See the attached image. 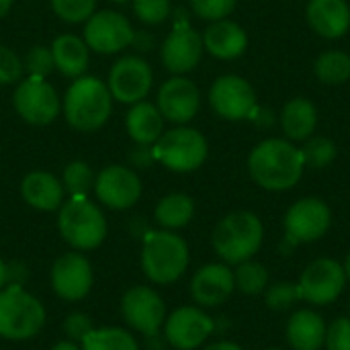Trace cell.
Wrapping results in <instances>:
<instances>
[{"mask_svg":"<svg viewBox=\"0 0 350 350\" xmlns=\"http://www.w3.org/2000/svg\"><path fill=\"white\" fill-rule=\"evenodd\" d=\"M43 324L45 308L37 297L16 283L0 289V338L14 342L29 340L41 332Z\"/></svg>","mask_w":350,"mask_h":350,"instance_id":"8992f818","label":"cell"},{"mask_svg":"<svg viewBox=\"0 0 350 350\" xmlns=\"http://www.w3.org/2000/svg\"><path fill=\"white\" fill-rule=\"evenodd\" d=\"M25 68L23 59L6 45H0V86H8L21 80Z\"/></svg>","mask_w":350,"mask_h":350,"instance_id":"f35d334b","label":"cell"},{"mask_svg":"<svg viewBox=\"0 0 350 350\" xmlns=\"http://www.w3.org/2000/svg\"><path fill=\"white\" fill-rule=\"evenodd\" d=\"M342 267H345V275H347V281L350 283V252L347 254V260L342 262Z\"/></svg>","mask_w":350,"mask_h":350,"instance_id":"7dc6e473","label":"cell"},{"mask_svg":"<svg viewBox=\"0 0 350 350\" xmlns=\"http://www.w3.org/2000/svg\"><path fill=\"white\" fill-rule=\"evenodd\" d=\"M236 291L234 269L226 262H209L191 279V297L199 308H217Z\"/></svg>","mask_w":350,"mask_h":350,"instance_id":"ffe728a7","label":"cell"},{"mask_svg":"<svg viewBox=\"0 0 350 350\" xmlns=\"http://www.w3.org/2000/svg\"><path fill=\"white\" fill-rule=\"evenodd\" d=\"M262 350H283V349H277V347H271V349H262Z\"/></svg>","mask_w":350,"mask_h":350,"instance_id":"c3c4849f","label":"cell"},{"mask_svg":"<svg viewBox=\"0 0 350 350\" xmlns=\"http://www.w3.org/2000/svg\"><path fill=\"white\" fill-rule=\"evenodd\" d=\"M347 283L349 281L342 262H338L336 258L322 256L304 269L297 287H299L301 301L314 308H324L334 304L342 295Z\"/></svg>","mask_w":350,"mask_h":350,"instance_id":"30bf717a","label":"cell"},{"mask_svg":"<svg viewBox=\"0 0 350 350\" xmlns=\"http://www.w3.org/2000/svg\"><path fill=\"white\" fill-rule=\"evenodd\" d=\"M154 82V72L150 64L139 55H123L109 70L107 86L113 100L123 105H135L144 100Z\"/></svg>","mask_w":350,"mask_h":350,"instance_id":"7c38bea8","label":"cell"},{"mask_svg":"<svg viewBox=\"0 0 350 350\" xmlns=\"http://www.w3.org/2000/svg\"><path fill=\"white\" fill-rule=\"evenodd\" d=\"M51 55H53L55 70L68 78L84 76L88 62H90V49H88L86 41L72 33H64L53 39Z\"/></svg>","mask_w":350,"mask_h":350,"instance_id":"d4e9b609","label":"cell"},{"mask_svg":"<svg viewBox=\"0 0 350 350\" xmlns=\"http://www.w3.org/2000/svg\"><path fill=\"white\" fill-rule=\"evenodd\" d=\"M82 350H139L137 340L131 332L123 328H94L90 330L82 342Z\"/></svg>","mask_w":350,"mask_h":350,"instance_id":"f1b7e54d","label":"cell"},{"mask_svg":"<svg viewBox=\"0 0 350 350\" xmlns=\"http://www.w3.org/2000/svg\"><path fill=\"white\" fill-rule=\"evenodd\" d=\"M156 107L160 109L164 121L185 125L197 115L201 107V92L193 80L185 76H172L160 86Z\"/></svg>","mask_w":350,"mask_h":350,"instance_id":"d6986e66","label":"cell"},{"mask_svg":"<svg viewBox=\"0 0 350 350\" xmlns=\"http://www.w3.org/2000/svg\"><path fill=\"white\" fill-rule=\"evenodd\" d=\"M207 152L209 146L205 135L185 125L164 131L154 144L156 162H160L172 172H193L201 168L207 160Z\"/></svg>","mask_w":350,"mask_h":350,"instance_id":"52a82bcc","label":"cell"},{"mask_svg":"<svg viewBox=\"0 0 350 350\" xmlns=\"http://www.w3.org/2000/svg\"><path fill=\"white\" fill-rule=\"evenodd\" d=\"M96 174L84 160L70 162L62 172V185L70 197H88L90 191H94Z\"/></svg>","mask_w":350,"mask_h":350,"instance_id":"1f68e13d","label":"cell"},{"mask_svg":"<svg viewBox=\"0 0 350 350\" xmlns=\"http://www.w3.org/2000/svg\"><path fill=\"white\" fill-rule=\"evenodd\" d=\"M203 47L217 59H236L248 47L246 31L228 18L213 21L203 35Z\"/></svg>","mask_w":350,"mask_h":350,"instance_id":"603a6c76","label":"cell"},{"mask_svg":"<svg viewBox=\"0 0 350 350\" xmlns=\"http://www.w3.org/2000/svg\"><path fill=\"white\" fill-rule=\"evenodd\" d=\"M57 230L78 252L98 248L107 238V219L88 197H70L57 209Z\"/></svg>","mask_w":350,"mask_h":350,"instance_id":"5b68a950","label":"cell"},{"mask_svg":"<svg viewBox=\"0 0 350 350\" xmlns=\"http://www.w3.org/2000/svg\"><path fill=\"white\" fill-rule=\"evenodd\" d=\"M234 283L240 293L256 297V295H262L267 291V287L271 285V275L262 262H256L254 258H250V260L236 265Z\"/></svg>","mask_w":350,"mask_h":350,"instance_id":"f546056e","label":"cell"},{"mask_svg":"<svg viewBox=\"0 0 350 350\" xmlns=\"http://www.w3.org/2000/svg\"><path fill=\"white\" fill-rule=\"evenodd\" d=\"M349 318H350V299H349Z\"/></svg>","mask_w":350,"mask_h":350,"instance_id":"f907efd6","label":"cell"},{"mask_svg":"<svg viewBox=\"0 0 350 350\" xmlns=\"http://www.w3.org/2000/svg\"><path fill=\"white\" fill-rule=\"evenodd\" d=\"M51 350H82L78 347V342H72V340H62V342H57L55 347Z\"/></svg>","mask_w":350,"mask_h":350,"instance_id":"f6af8a7d","label":"cell"},{"mask_svg":"<svg viewBox=\"0 0 350 350\" xmlns=\"http://www.w3.org/2000/svg\"><path fill=\"white\" fill-rule=\"evenodd\" d=\"M203 350H244L240 345L232 342V340H219V342H213L209 347H205Z\"/></svg>","mask_w":350,"mask_h":350,"instance_id":"7bdbcfd3","label":"cell"},{"mask_svg":"<svg viewBox=\"0 0 350 350\" xmlns=\"http://www.w3.org/2000/svg\"><path fill=\"white\" fill-rule=\"evenodd\" d=\"M21 195L27 205L39 211H57L64 203L66 189L62 185V178H57L51 172L35 170L29 172L21 183Z\"/></svg>","mask_w":350,"mask_h":350,"instance_id":"7402d4cb","label":"cell"},{"mask_svg":"<svg viewBox=\"0 0 350 350\" xmlns=\"http://www.w3.org/2000/svg\"><path fill=\"white\" fill-rule=\"evenodd\" d=\"M121 314L131 330L148 338L156 336L162 330L168 316L166 304L160 297V293L146 285H137L125 291L121 299Z\"/></svg>","mask_w":350,"mask_h":350,"instance_id":"4fadbf2b","label":"cell"},{"mask_svg":"<svg viewBox=\"0 0 350 350\" xmlns=\"http://www.w3.org/2000/svg\"><path fill=\"white\" fill-rule=\"evenodd\" d=\"M12 105L16 115L25 123L35 127L53 123L62 113V98L47 82V78L27 76L25 80H21L14 88Z\"/></svg>","mask_w":350,"mask_h":350,"instance_id":"ba28073f","label":"cell"},{"mask_svg":"<svg viewBox=\"0 0 350 350\" xmlns=\"http://www.w3.org/2000/svg\"><path fill=\"white\" fill-rule=\"evenodd\" d=\"M55 16L64 23H86L96 12V0H49Z\"/></svg>","mask_w":350,"mask_h":350,"instance_id":"836d02e7","label":"cell"},{"mask_svg":"<svg viewBox=\"0 0 350 350\" xmlns=\"http://www.w3.org/2000/svg\"><path fill=\"white\" fill-rule=\"evenodd\" d=\"M299 150H301L306 166H312V168H326L336 158V144L328 137H312Z\"/></svg>","mask_w":350,"mask_h":350,"instance_id":"e575fe53","label":"cell"},{"mask_svg":"<svg viewBox=\"0 0 350 350\" xmlns=\"http://www.w3.org/2000/svg\"><path fill=\"white\" fill-rule=\"evenodd\" d=\"M12 4H14V0H0V18L10 12Z\"/></svg>","mask_w":350,"mask_h":350,"instance_id":"bcb514c9","label":"cell"},{"mask_svg":"<svg viewBox=\"0 0 350 350\" xmlns=\"http://www.w3.org/2000/svg\"><path fill=\"white\" fill-rule=\"evenodd\" d=\"M49 281H51L53 293L59 299H64V301H80L92 289V283H94L92 265L78 250L66 252L59 258H55V262L51 265Z\"/></svg>","mask_w":350,"mask_h":350,"instance_id":"ac0fdd59","label":"cell"},{"mask_svg":"<svg viewBox=\"0 0 350 350\" xmlns=\"http://www.w3.org/2000/svg\"><path fill=\"white\" fill-rule=\"evenodd\" d=\"M23 68H25L27 76L47 78L55 70L53 55H51V47H47V45H33L27 51L25 59H23Z\"/></svg>","mask_w":350,"mask_h":350,"instance_id":"d590c367","label":"cell"},{"mask_svg":"<svg viewBox=\"0 0 350 350\" xmlns=\"http://www.w3.org/2000/svg\"><path fill=\"white\" fill-rule=\"evenodd\" d=\"M6 285H10V269H8V265L0 258V289H4Z\"/></svg>","mask_w":350,"mask_h":350,"instance_id":"ee69618b","label":"cell"},{"mask_svg":"<svg viewBox=\"0 0 350 350\" xmlns=\"http://www.w3.org/2000/svg\"><path fill=\"white\" fill-rule=\"evenodd\" d=\"M191 262L189 244L170 230H156L146 234L142 246V271L156 285H170L178 281Z\"/></svg>","mask_w":350,"mask_h":350,"instance_id":"277c9868","label":"cell"},{"mask_svg":"<svg viewBox=\"0 0 350 350\" xmlns=\"http://www.w3.org/2000/svg\"><path fill=\"white\" fill-rule=\"evenodd\" d=\"M113 2H119L121 4V2H127V0H113Z\"/></svg>","mask_w":350,"mask_h":350,"instance_id":"681fc988","label":"cell"},{"mask_svg":"<svg viewBox=\"0 0 350 350\" xmlns=\"http://www.w3.org/2000/svg\"><path fill=\"white\" fill-rule=\"evenodd\" d=\"M88 49L113 55L127 49L135 41V31L131 21L117 10H96L84 23V37Z\"/></svg>","mask_w":350,"mask_h":350,"instance_id":"8fae6325","label":"cell"},{"mask_svg":"<svg viewBox=\"0 0 350 350\" xmlns=\"http://www.w3.org/2000/svg\"><path fill=\"white\" fill-rule=\"evenodd\" d=\"M314 72L324 84H345L350 80V55L338 49L324 51L316 59Z\"/></svg>","mask_w":350,"mask_h":350,"instance_id":"4dcf8cb0","label":"cell"},{"mask_svg":"<svg viewBox=\"0 0 350 350\" xmlns=\"http://www.w3.org/2000/svg\"><path fill=\"white\" fill-rule=\"evenodd\" d=\"M265 228L258 215L252 211H234L226 215L211 234V246L221 262L236 267L254 258L260 250Z\"/></svg>","mask_w":350,"mask_h":350,"instance_id":"3957f363","label":"cell"},{"mask_svg":"<svg viewBox=\"0 0 350 350\" xmlns=\"http://www.w3.org/2000/svg\"><path fill=\"white\" fill-rule=\"evenodd\" d=\"M125 129L135 144L154 146L164 133V117L156 105L139 100L129 107L125 115Z\"/></svg>","mask_w":350,"mask_h":350,"instance_id":"484cf974","label":"cell"},{"mask_svg":"<svg viewBox=\"0 0 350 350\" xmlns=\"http://www.w3.org/2000/svg\"><path fill=\"white\" fill-rule=\"evenodd\" d=\"M94 195L109 209L125 211L142 197V180L131 166L111 164L96 174Z\"/></svg>","mask_w":350,"mask_h":350,"instance_id":"e0dca14e","label":"cell"},{"mask_svg":"<svg viewBox=\"0 0 350 350\" xmlns=\"http://www.w3.org/2000/svg\"><path fill=\"white\" fill-rule=\"evenodd\" d=\"M211 109L228 121H242L256 111V92L248 80L236 74L219 76L209 88Z\"/></svg>","mask_w":350,"mask_h":350,"instance_id":"2e32d148","label":"cell"},{"mask_svg":"<svg viewBox=\"0 0 350 350\" xmlns=\"http://www.w3.org/2000/svg\"><path fill=\"white\" fill-rule=\"evenodd\" d=\"M281 125H283V131L289 139H293V142L310 139L312 133L316 131V125H318V111H316L314 103L304 98V96L289 100L283 107Z\"/></svg>","mask_w":350,"mask_h":350,"instance_id":"4316f807","label":"cell"},{"mask_svg":"<svg viewBox=\"0 0 350 350\" xmlns=\"http://www.w3.org/2000/svg\"><path fill=\"white\" fill-rule=\"evenodd\" d=\"M166 342L176 350L201 349L213 334L215 324L209 314L199 306H183L166 316L164 322Z\"/></svg>","mask_w":350,"mask_h":350,"instance_id":"9a60e30c","label":"cell"},{"mask_svg":"<svg viewBox=\"0 0 350 350\" xmlns=\"http://www.w3.org/2000/svg\"><path fill=\"white\" fill-rule=\"evenodd\" d=\"M62 111L72 129L80 133L98 131L111 117L113 96L107 82L96 76H80L68 86Z\"/></svg>","mask_w":350,"mask_h":350,"instance_id":"7a4b0ae2","label":"cell"},{"mask_svg":"<svg viewBox=\"0 0 350 350\" xmlns=\"http://www.w3.org/2000/svg\"><path fill=\"white\" fill-rule=\"evenodd\" d=\"M203 51H205L203 37L189 25L185 14L183 16L178 14L172 31L168 33V37L164 39L162 49H160L164 68L174 76H183L197 68Z\"/></svg>","mask_w":350,"mask_h":350,"instance_id":"5bb4252c","label":"cell"},{"mask_svg":"<svg viewBox=\"0 0 350 350\" xmlns=\"http://www.w3.org/2000/svg\"><path fill=\"white\" fill-rule=\"evenodd\" d=\"M332 226L330 207L318 197H306L295 201L283 219L285 244L295 248L299 244H312L326 236Z\"/></svg>","mask_w":350,"mask_h":350,"instance_id":"9c48e42d","label":"cell"},{"mask_svg":"<svg viewBox=\"0 0 350 350\" xmlns=\"http://www.w3.org/2000/svg\"><path fill=\"white\" fill-rule=\"evenodd\" d=\"M262 295H265V306L273 312L293 310L301 301L299 287L293 281H277V283L269 285Z\"/></svg>","mask_w":350,"mask_h":350,"instance_id":"d6a6232c","label":"cell"},{"mask_svg":"<svg viewBox=\"0 0 350 350\" xmlns=\"http://www.w3.org/2000/svg\"><path fill=\"white\" fill-rule=\"evenodd\" d=\"M328 324L314 310H297L287 320L285 336L291 350H322Z\"/></svg>","mask_w":350,"mask_h":350,"instance_id":"cb8c5ba5","label":"cell"},{"mask_svg":"<svg viewBox=\"0 0 350 350\" xmlns=\"http://www.w3.org/2000/svg\"><path fill=\"white\" fill-rule=\"evenodd\" d=\"M127 162L131 168H148L156 162L154 156V146H144V144H135L129 154H127Z\"/></svg>","mask_w":350,"mask_h":350,"instance_id":"b9f144b4","label":"cell"},{"mask_svg":"<svg viewBox=\"0 0 350 350\" xmlns=\"http://www.w3.org/2000/svg\"><path fill=\"white\" fill-rule=\"evenodd\" d=\"M131 4L135 16L146 25H160L172 12L170 0H131Z\"/></svg>","mask_w":350,"mask_h":350,"instance_id":"8d00e7d4","label":"cell"},{"mask_svg":"<svg viewBox=\"0 0 350 350\" xmlns=\"http://www.w3.org/2000/svg\"><path fill=\"white\" fill-rule=\"evenodd\" d=\"M304 156L287 139H265L248 156V172L265 191L281 193L293 189L304 176Z\"/></svg>","mask_w":350,"mask_h":350,"instance_id":"6da1fadb","label":"cell"},{"mask_svg":"<svg viewBox=\"0 0 350 350\" xmlns=\"http://www.w3.org/2000/svg\"><path fill=\"white\" fill-rule=\"evenodd\" d=\"M306 14L310 27L326 39H338L349 33L350 6L347 0H310Z\"/></svg>","mask_w":350,"mask_h":350,"instance_id":"44dd1931","label":"cell"},{"mask_svg":"<svg viewBox=\"0 0 350 350\" xmlns=\"http://www.w3.org/2000/svg\"><path fill=\"white\" fill-rule=\"evenodd\" d=\"M326 350H350V318L340 316L326 328Z\"/></svg>","mask_w":350,"mask_h":350,"instance_id":"ab89813d","label":"cell"},{"mask_svg":"<svg viewBox=\"0 0 350 350\" xmlns=\"http://www.w3.org/2000/svg\"><path fill=\"white\" fill-rule=\"evenodd\" d=\"M191 10L203 21H221L230 16L238 0H189Z\"/></svg>","mask_w":350,"mask_h":350,"instance_id":"74e56055","label":"cell"},{"mask_svg":"<svg viewBox=\"0 0 350 350\" xmlns=\"http://www.w3.org/2000/svg\"><path fill=\"white\" fill-rule=\"evenodd\" d=\"M90 330H94L92 320L82 312H74L64 320V332H66L68 340H72V342H82V338Z\"/></svg>","mask_w":350,"mask_h":350,"instance_id":"60d3db41","label":"cell"},{"mask_svg":"<svg viewBox=\"0 0 350 350\" xmlns=\"http://www.w3.org/2000/svg\"><path fill=\"white\" fill-rule=\"evenodd\" d=\"M195 215V201L185 193H170L162 197L154 209V219L162 230H180L191 224Z\"/></svg>","mask_w":350,"mask_h":350,"instance_id":"83f0119b","label":"cell"}]
</instances>
